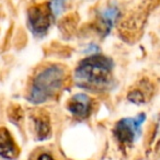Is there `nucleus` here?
I'll use <instances>...</instances> for the list:
<instances>
[{"label":"nucleus","instance_id":"1","mask_svg":"<svg viewBox=\"0 0 160 160\" xmlns=\"http://www.w3.org/2000/svg\"><path fill=\"white\" fill-rule=\"evenodd\" d=\"M113 62L102 55H94L81 60L75 70L77 86L91 91L107 90L112 82Z\"/></svg>","mask_w":160,"mask_h":160},{"label":"nucleus","instance_id":"2","mask_svg":"<svg viewBox=\"0 0 160 160\" xmlns=\"http://www.w3.org/2000/svg\"><path fill=\"white\" fill-rule=\"evenodd\" d=\"M66 78V69L58 64H52L36 72L30 88L28 100L34 104L46 102L57 96Z\"/></svg>","mask_w":160,"mask_h":160},{"label":"nucleus","instance_id":"3","mask_svg":"<svg viewBox=\"0 0 160 160\" xmlns=\"http://www.w3.org/2000/svg\"><path fill=\"white\" fill-rule=\"evenodd\" d=\"M146 120L144 113L139 114L136 118H123L116 123L114 127V135L118 142L122 145H132L136 138L140 135V126Z\"/></svg>","mask_w":160,"mask_h":160},{"label":"nucleus","instance_id":"4","mask_svg":"<svg viewBox=\"0 0 160 160\" xmlns=\"http://www.w3.org/2000/svg\"><path fill=\"white\" fill-rule=\"evenodd\" d=\"M51 8L48 3H38L28 11V24L35 35H44L51 25Z\"/></svg>","mask_w":160,"mask_h":160},{"label":"nucleus","instance_id":"5","mask_svg":"<svg viewBox=\"0 0 160 160\" xmlns=\"http://www.w3.org/2000/svg\"><path fill=\"white\" fill-rule=\"evenodd\" d=\"M92 108V100L83 93L75 94L68 102V110L73 116L86 118L89 116Z\"/></svg>","mask_w":160,"mask_h":160},{"label":"nucleus","instance_id":"6","mask_svg":"<svg viewBox=\"0 0 160 160\" xmlns=\"http://www.w3.org/2000/svg\"><path fill=\"white\" fill-rule=\"evenodd\" d=\"M19 153V147L10 132L5 127H0V157L6 160H14L18 158Z\"/></svg>","mask_w":160,"mask_h":160},{"label":"nucleus","instance_id":"7","mask_svg":"<svg viewBox=\"0 0 160 160\" xmlns=\"http://www.w3.org/2000/svg\"><path fill=\"white\" fill-rule=\"evenodd\" d=\"M120 17V10L115 6L108 7L101 12L98 21V29L102 34H108Z\"/></svg>","mask_w":160,"mask_h":160},{"label":"nucleus","instance_id":"8","mask_svg":"<svg viewBox=\"0 0 160 160\" xmlns=\"http://www.w3.org/2000/svg\"><path fill=\"white\" fill-rule=\"evenodd\" d=\"M32 122H33L34 132L38 140H44L47 139L51 135V123L47 114L44 112H36L32 116Z\"/></svg>","mask_w":160,"mask_h":160},{"label":"nucleus","instance_id":"9","mask_svg":"<svg viewBox=\"0 0 160 160\" xmlns=\"http://www.w3.org/2000/svg\"><path fill=\"white\" fill-rule=\"evenodd\" d=\"M131 102L135 103V104H142V103L146 102V93H145V89H139V88H136V89L132 90L131 92L127 96Z\"/></svg>","mask_w":160,"mask_h":160},{"label":"nucleus","instance_id":"10","mask_svg":"<svg viewBox=\"0 0 160 160\" xmlns=\"http://www.w3.org/2000/svg\"><path fill=\"white\" fill-rule=\"evenodd\" d=\"M51 11L54 16H59L62 12L66 5V0H51V2L48 3Z\"/></svg>","mask_w":160,"mask_h":160},{"label":"nucleus","instance_id":"11","mask_svg":"<svg viewBox=\"0 0 160 160\" xmlns=\"http://www.w3.org/2000/svg\"><path fill=\"white\" fill-rule=\"evenodd\" d=\"M36 160H55V159H54V157L51 155V153H48V152H43V153H41V155L38 156Z\"/></svg>","mask_w":160,"mask_h":160}]
</instances>
